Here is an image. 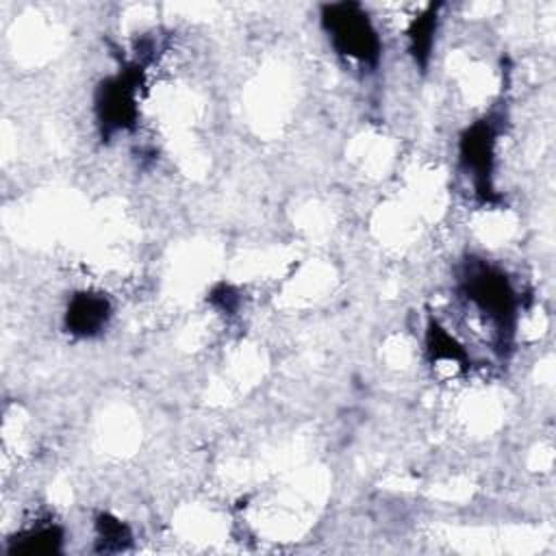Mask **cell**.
Wrapping results in <instances>:
<instances>
[{"label":"cell","instance_id":"4","mask_svg":"<svg viewBox=\"0 0 556 556\" xmlns=\"http://www.w3.org/2000/svg\"><path fill=\"white\" fill-rule=\"evenodd\" d=\"M495 150V132L489 122L473 124L463 141H460V159L465 167L471 172L473 182L480 191H491L489 178L493 172V152Z\"/></svg>","mask_w":556,"mask_h":556},{"label":"cell","instance_id":"5","mask_svg":"<svg viewBox=\"0 0 556 556\" xmlns=\"http://www.w3.org/2000/svg\"><path fill=\"white\" fill-rule=\"evenodd\" d=\"M111 319V302L102 293L80 291L72 295L65 308V328L78 337H93L106 328Z\"/></svg>","mask_w":556,"mask_h":556},{"label":"cell","instance_id":"8","mask_svg":"<svg viewBox=\"0 0 556 556\" xmlns=\"http://www.w3.org/2000/svg\"><path fill=\"white\" fill-rule=\"evenodd\" d=\"M98 530H100L102 543H106V545L124 547V543L130 539L128 528H126L119 519H113V517H109V515H102V517H100Z\"/></svg>","mask_w":556,"mask_h":556},{"label":"cell","instance_id":"7","mask_svg":"<svg viewBox=\"0 0 556 556\" xmlns=\"http://www.w3.org/2000/svg\"><path fill=\"white\" fill-rule=\"evenodd\" d=\"M434 28H437V7H430L421 17H417L413 22V28H410V35H408L410 37V48H413V54L421 61L430 52Z\"/></svg>","mask_w":556,"mask_h":556},{"label":"cell","instance_id":"1","mask_svg":"<svg viewBox=\"0 0 556 556\" xmlns=\"http://www.w3.org/2000/svg\"><path fill=\"white\" fill-rule=\"evenodd\" d=\"M321 26L332 48L363 65H376L380 56V37L367 15L356 2H334L321 9Z\"/></svg>","mask_w":556,"mask_h":556},{"label":"cell","instance_id":"2","mask_svg":"<svg viewBox=\"0 0 556 556\" xmlns=\"http://www.w3.org/2000/svg\"><path fill=\"white\" fill-rule=\"evenodd\" d=\"M463 295L500 334L508 332L515 317V291L500 269L484 263L471 265L463 278Z\"/></svg>","mask_w":556,"mask_h":556},{"label":"cell","instance_id":"3","mask_svg":"<svg viewBox=\"0 0 556 556\" xmlns=\"http://www.w3.org/2000/svg\"><path fill=\"white\" fill-rule=\"evenodd\" d=\"M98 115L106 132L128 128L137 115L135 74L124 72L106 80L98 96Z\"/></svg>","mask_w":556,"mask_h":556},{"label":"cell","instance_id":"6","mask_svg":"<svg viewBox=\"0 0 556 556\" xmlns=\"http://www.w3.org/2000/svg\"><path fill=\"white\" fill-rule=\"evenodd\" d=\"M61 543V530L56 526H35L13 539V552L22 554H48Z\"/></svg>","mask_w":556,"mask_h":556}]
</instances>
